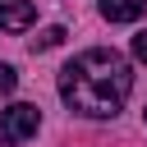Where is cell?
Segmentation results:
<instances>
[{
	"label": "cell",
	"instance_id": "obj_3",
	"mask_svg": "<svg viewBox=\"0 0 147 147\" xmlns=\"http://www.w3.org/2000/svg\"><path fill=\"white\" fill-rule=\"evenodd\" d=\"M32 18H37L32 0H0V28L5 32H23V28H32Z\"/></svg>",
	"mask_w": 147,
	"mask_h": 147
},
{
	"label": "cell",
	"instance_id": "obj_7",
	"mask_svg": "<svg viewBox=\"0 0 147 147\" xmlns=\"http://www.w3.org/2000/svg\"><path fill=\"white\" fill-rule=\"evenodd\" d=\"M133 60H142V64H147V32H138V37H133Z\"/></svg>",
	"mask_w": 147,
	"mask_h": 147
},
{
	"label": "cell",
	"instance_id": "obj_6",
	"mask_svg": "<svg viewBox=\"0 0 147 147\" xmlns=\"http://www.w3.org/2000/svg\"><path fill=\"white\" fill-rule=\"evenodd\" d=\"M18 87V74H14V64H0V96L5 92H14Z\"/></svg>",
	"mask_w": 147,
	"mask_h": 147
},
{
	"label": "cell",
	"instance_id": "obj_2",
	"mask_svg": "<svg viewBox=\"0 0 147 147\" xmlns=\"http://www.w3.org/2000/svg\"><path fill=\"white\" fill-rule=\"evenodd\" d=\"M37 129H41V110H37V106L14 101L9 110H0V142H5V147H18V142L37 138Z\"/></svg>",
	"mask_w": 147,
	"mask_h": 147
},
{
	"label": "cell",
	"instance_id": "obj_1",
	"mask_svg": "<svg viewBox=\"0 0 147 147\" xmlns=\"http://www.w3.org/2000/svg\"><path fill=\"white\" fill-rule=\"evenodd\" d=\"M133 92V69L119 51H106V46H92L83 55H74L64 69H60V96L69 110L87 115V119H110L119 115V106L129 101Z\"/></svg>",
	"mask_w": 147,
	"mask_h": 147
},
{
	"label": "cell",
	"instance_id": "obj_4",
	"mask_svg": "<svg viewBox=\"0 0 147 147\" xmlns=\"http://www.w3.org/2000/svg\"><path fill=\"white\" fill-rule=\"evenodd\" d=\"M96 9H101V18H110V23H133V18H142L147 0H96Z\"/></svg>",
	"mask_w": 147,
	"mask_h": 147
},
{
	"label": "cell",
	"instance_id": "obj_5",
	"mask_svg": "<svg viewBox=\"0 0 147 147\" xmlns=\"http://www.w3.org/2000/svg\"><path fill=\"white\" fill-rule=\"evenodd\" d=\"M60 41H64V28H46V32L32 37V51H51V46H60Z\"/></svg>",
	"mask_w": 147,
	"mask_h": 147
},
{
	"label": "cell",
	"instance_id": "obj_8",
	"mask_svg": "<svg viewBox=\"0 0 147 147\" xmlns=\"http://www.w3.org/2000/svg\"><path fill=\"white\" fill-rule=\"evenodd\" d=\"M142 115H147V110H142Z\"/></svg>",
	"mask_w": 147,
	"mask_h": 147
}]
</instances>
